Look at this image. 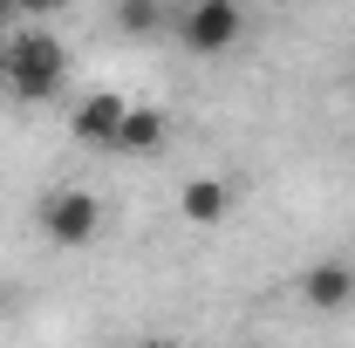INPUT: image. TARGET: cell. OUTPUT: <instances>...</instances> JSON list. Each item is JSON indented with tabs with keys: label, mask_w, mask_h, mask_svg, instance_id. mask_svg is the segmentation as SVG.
Wrapping results in <instances>:
<instances>
[{
	"label": "cell",
	"mask_w": 355,
	"mask_h": 348,
	"mask_svg": "<svg viewBox=\"0 0 355 348\" xmlns=\"http://www.w3.org/2000/svg\"><path fill=\"white\" fill-rule=\"evenodd\" d=\"M123 96H110V89H96V96H83L76 103V116H69V130H76V143L83 150H116V130H123Z\"/></svg>",
	"instance_id": "obj_5"
},
{
	"label": "cell",
	"mask_w": 355,
	"mask_h": 348,
	"mask_svg": "<svg viewBox=\"0 0 355 348\" xmlns=\"http://www.w3.org/2000/svg\"><path fill=\"white\" fill-rule=\"evenodd\" d=\"M137 348H178V342H137Z\"/></svg>",
	"instance_id": "obj_10"
},
{
	"label": "cell",
	"mask_w": 355,
	"mask_h": 348,
	"mask_svg": "<svg viewBox=\"0 0 355 348\" xmlns=\"http://www.w3.org/2000/svg\"><path fill=\"white\" fill-rule=\"evenodd\" d=\"M178 218H184V225H198V232L225 225V218H232V184L212 177V171L184 177V184H178Z\"/></svg>",
	"instance_id": "obj_6"
},
{
	"label": "cell",
	"mask_w": 355,
	"mask_h": 348,
	"mask_svg": "<svg viewBox=\"0 0 355 348\" xmlns=\"http://www.w3.org/2000/svg\"><path fill=\"white\" fill-rule=\"evenodd\" d=\"M171 35L191 55H232L239 35H246V7H232V0H191L184 14H171Z\"/></svg>",
	"instance_id": "obj_3"
},
{
	"label": "cell",
	"mask_w": 355,
	"mask_h": 348,
	"mask_svg": "<svg viewBox=\"0 0 355 348\" xmlns=\"http://www.w3.org/2000/svg\"><path fill=\"white\" fill-rule=\"evenodd\" d=\"M35 218H42V239H48V246L76 253V246H89V239L103 232V198H96L89 184H55Z\"/></svg>",
	"instance_id": "obj_2"
},
{
	"label": "cell",
	"mask_w": 355,
	"mask_h": 348,
	"mask_svg": "<svg viewBox=\"0 0 355 348\" xmlns=\"http://www.w3.org/2000/svg\"><path fill=\"white\" fill-rule=\"evenodd\" d=\"M301 301L314 314H349L355 307V260L349 253H321L301 266Z\"/></svg>",
	"instance_id": "obj_4"
},
{
	"label": "cell",
	"mask_w": 355,
	"mask_h": 348,
	"mask_svg": "<svg viewBox=\"0 0 355 348\" xmlns=\"http://www.w3.org/2000/svg\"><path fill=\"white\" fill-rule=\"evenodd\" d=\"M171 143V123L157 103H130L123 110V130H116V157H157Z\"/></svg>",
	"instance_id": "obj_7"
},
{
	"label": "cell",
	"mask_w": 355,
	"mask_h": 348,
	"mask_svg": "<svg viewBox=\"0 0 355 348\" xmlns=\"http://www.w3.org/2000/svg\"><path fill=\"white\" fill-rule=\"evenodd\" d=\"M69 89V48L55 42L48 28H21L0 42V96L7 103H55Z\"/></svg>",
	"instance_id": "obj_1"
},
{
	"label": "cell",
	"mask_w": 355,
	"mask_h": 348,
	"mask_svg": "<svg viewBox=\"0 0 355 348\" xmlns=\"http://www.w3.org/2000/svg\"><path fill=\"white\" fill-rule=\"evenodd\" d=\"M157 28H171V14L157 0H123L116 7V35H157Z\"/></svg>",
	"instance_id": "obj_8"
},
{
	"label": "cell",
	"mask_w": 355,
	"mask_h": 348,
	"mask_svg": "<svg viewBox=\"0 0 355 348\" xmlns=\"http://www.w3.org/2000/svg\"><path fill=\"white\" fill-rule=\"evenodd\" d=\"M21 28H28V14H21L14 0H0V42H7V35H21Z\"/></svg>",
	"instance_id": "obj_9"
}]
</instances>
